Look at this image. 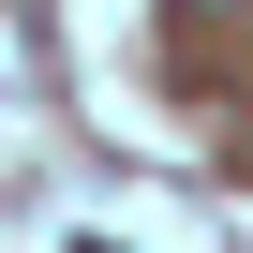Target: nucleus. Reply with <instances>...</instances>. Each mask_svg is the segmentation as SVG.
Segmentation results:
<instances>
[{"mask_svg":"<svg viewBox=\"0 0 253 253\" xmlns=\"http://www.w3.org/2000/svg\"><path fill=\"white\" fill-rule=\"evenodd\" d=\"M194 15H238V0H194Z\"/></svg>","mask_w":253,"mask_h":253,"instance_id":"nucleus-1","label":"nucleus"}]
</instances>
